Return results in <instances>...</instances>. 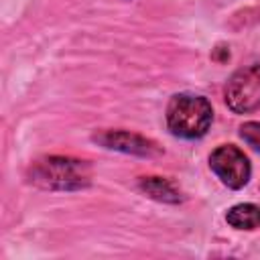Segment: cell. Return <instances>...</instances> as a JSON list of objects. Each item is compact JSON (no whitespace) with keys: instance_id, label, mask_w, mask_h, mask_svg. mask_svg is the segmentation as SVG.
Wrapping results in <instances>:
<instances>
[{"instance_id":"cell-1","label":"cell","mask_w":260,"mask_h":260,"mask_svg":"<svg viewBox=\"0 0 260 260\" xmlns=\"http://www.w3.org/2000/svg\"><path fill=\"white\" fill-rule=\"evenodd\" d=\"M28 181L49 191H77L91 183V167L87 160L71 156H43L28 167Z\"/></svg>"},{"instance_id":"cell-2","label":"cell","mask_w":260,"mask_h":260,"mask_svg":"<svg viewBox=\"0 0 260 260\" xmlns=\"http://www.w3.org/2000/svg\"><path fill=\"white\" fill-rule=\"evenodd\" d=\"M213 120V110L207 98L195 93H177L167 106V126L173 136L195 140L201 138Z\"/></svg>"},{"instance_id":"cell-3","label":"cell","mask_w":260,"mask_h":260,"mask_svg":"<svg viewBox=\"0 0 260 260\" xmlns=\"http://www.w3.org/2000/svg\"><path fill=\"white\" fill-rule=\"evenodd\" d=\"M223 100L234 114H248L260 108V63L238 69L225 83Z\"/></svg>"},{"instance_id":"cell-4","label":"cell","mask_w":260,"mask_h":260,"mask_svg":"<svg viewBox=\"0 0 260 260\" xmlns=\"http://www.w3.org/2000/svg\"><path fill=\"white\" fill-rule=\"evenodd\" d=\"M209 167L230 189H242L252 175L248 156L234 144H221L209 154Z\"/></svg>"},{"instance_id":"cell-5","label":"cell","mask_w":260,"mask_h":260,"mask_svg":"<svg viewBox=\"0 0 260 260\" xmlns=\"http://www.w3.org/2000/svg\"><path fill=\"white\" fill-rule=\"evenodd\" d=\"M93 140L102 144L104 148L120 150L126 154H136V156H156L162 152L156 142L136 132H130V130H102L93 134Z\"/></svg>"},{"instance_id":"cell-6","label":"cell","mask_w":260,"mask_h":260,"mask_svg":"<svg viewBox=\"0 0 260 260\" xmlns=\"http://www.w3.org/2000/svg\"><path fill=\"white\" fill-rule=\"evenodd\" d=\"M138 187L148 197H152L156 201H162V203H179V201H183L181 191L169 179H162V177H140L138 179Z\"/></svg>"},{"instance_id":"cell-7","label":"cell","mask_w":260,"mask_h":260,"mask_svg":"<svg viewBox=\"0 0 260 260\" xmlns=\"http://www.w3.org/2000/svg\"><path fill=\"white\" fill-rule=\"evenodd\" d=\"M225 221L236 230H258L260 228V205L238 203L228 209Z\"/></svg>"},{"instance_id":"cell-8","label":"cell","mask_w":260,"mask_h":260,"mask_svg":"<svg viewBox=\"0 0 260 260\" xmlns=\"http://www.w3.org/2000/svg\"><path fill=\"white\" fill-rule=\"evenodd\" d=\"M240 136L256 152H260V122H246L240 126Z\"/></svg>"}]
</instances>
